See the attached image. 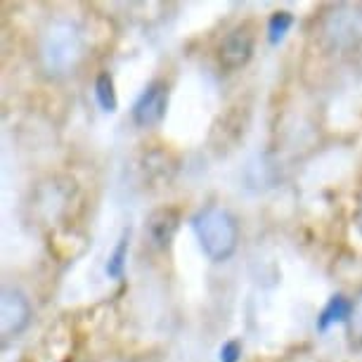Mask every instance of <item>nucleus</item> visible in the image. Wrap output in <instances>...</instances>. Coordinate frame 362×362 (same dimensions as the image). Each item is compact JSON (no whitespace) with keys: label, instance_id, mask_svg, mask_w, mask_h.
Masks as SVG:
<instances>
[{"label":"nucleus","instance_id":"obj_3","mask_svg":"<svg viewBox=\"0 0 362 362\" xmlns=\"http://www.w3.org/2000/svg\"><path fill=\"white\" fill-rule=\"evenodd\" d=\"M320 38L334 52L353 50L362 43V8L360 5H334L320 19Z\"/></svg>","mask_w":362,"mask_h":362},{"label":"nucleus","instance_id":"obj_10","mask_svg":"<svg viewBox=\"0 0 362 362\" xmlns=\"http://www.w3.org/2000/svg\"><path fill=\"white\" fill-rule=\"evenodd\" d=\"M95 100L102 107V112H116L119 107V100H116V90H114V78L109 76L107 71H100L98 78H95Z\"/></svg>","mask_w":362,"mask_h":362},{"label":"nucleus","instance_id":"obj_4","mask_svg":"<svg viewBox=\"0 0 362 362\" xmlns=\"http://www.w3.org/2000/svg\"><path fill=\"white\" fill-rule=\"evenodd\" d=\"M31 322V300L24 291L5 286L0 293V334L3 339L19 337Z\"/></svg>","mask_w":362,"mask_h":362},{"label":"nucleus","instance_id":"obj_8","mask_svg":"<svg viewBox=\"0 0 362 362\" xmlns=\"http://www.w3.org/2000/svg\"><path fill=\"white\" fill-rule=\"evenodd\" d=\"M351 308H353L351 298H346L344 293H334V296L329 298V303H327L322 308V313L317 315V329L327 332L332 325L348 322V317H351Z\"/></svg>","mask_w":362,"mask_h":362},{"label":"nucleus","instance_id":"obj_1","mask_svg":"<svg viewBox=\"0 0 362 362\" xmlns=\"http://www.w3.org/2000/svg\"><path fill=\"white\" fill-rule=\"evenodd\" d=\"M192 225L197 242L204 256L214 263H225L239 247V223L221 204H209L192 216Z\"/></svg>","mask_w":362,"mask_h":362},{"label":"nucleus","instance_id":"obj_12","mask_svg":"<svg viewBox=\"0 0 362 362\" xmlns=\"http://www.w3.org/2000/svg\"><path fill=\"white\" fill-rule=\"evenodd\" d=\"M348 337L355 346H362V289L353 298L351 317H348Z\"/></svg>","mask_w":362,"mask_h":362},{"label":"nucleus","instance_id":"obj_11","mask_svg":"<svg viewBox=\"0 0 362 362\" xmlns=\"http://www.w3.org/2000/svg\"><path fill=\"white\" fill-rule=\"evenodd\" d=\"M293 26V15L286 10H277L275 15L270 17L268 22V40L272 45H277L279 40L286 36V31H289Z\"/></svg>","mask_w":362,"mask_h":362},{"label":"nucleus","instance_id":"obj_2","mask_svg":"<svg viewBox=\"0 0 362 362\" xmlns=\"http://www.w3.org/2000/svg\"><path fill=\"white\" fill-rule=\"evenodd\" d=\"M83 33L71 19H54L47 24L40 38V62H43V69L54 76H64L76 69L83 59Z\"/></svg>","mask_w":362,"mask_h":362},{"label":"nucleus","instance_id":"obj_5","mask_svg":"<svg viewBox=\"0 0 362 362\" xmlns=\"http://www.w3.org/2000/svg\"><path fill=\"white\" fill-rule=\"evenodd\" d=\"M166 107H168V86L163 81H152L138 102L133 105V121L135 126L140 128H152L156 124H161L163 116H166Z\"/></svg>","mask_w":362,"mask_h":362},{"label":"nucleus","instance_id":"obj_9","mask_svg":"<svg viewBox=\"0 0 362 362\" xmlns=\"http://www.w3.org/2000/svg\"><path fill=\"white\" fill-rule=\"evenodd\" d=\"M128 247H131V230H124L116 242L114 251L109 254V261H107V275L112 279H121L124 277V270H126V261H128Z\"/></svg>","mask_w":362,"mask_h":362},{"label":"nucleus","instance_id":"obj_13","mask_svg":"<svg viewBox=\"0 0 362 362\" xmlns=\"http://www.w3.org/2000/svg\"><path fill=\"white\" fill-rule=\"evenodd\" d=\"M221 362H239L242 360V344H239L237 339H230L225 341V344L221 346Z\"/></svg>","mask_w":362,"mask_h":362},{"label":"nucleus","instance_id":"obj_6","mask_svg":"<svg viewBox=\"0 0 362 362\" xmlns=\"http://www.w3.org/2000/svg\"><path fill=\"white\" fill-rule=\"evenodd\" d=\"M254 45H256V36L247 24L232 29L228 36L223 38L221 47H218L221 66L228 71L242 69V66L251 59V54H254Z\"/></svg>","mask_w":362,"mask_h":362},{"label":"nucleus","instance_id":"obj_7","mask_svg":"<svg viewBox=\"0 0 362 362\" xmlns=\"http://www.w3.org/2000/svg\"><path fill=\"white\" fill-rule=\"evenodd\" d=\"M177 225H180V214H177L175 209L163 206V209L152 211L145 225L149 242H152L156 249H166L170 244V239L175 237Z\"/></svg>","mask_w":362,"mask_h":362},{"label":"nucleus","instance_id":"obj_14","mask_svg":"<svg viewBox=\"0 0 362 362\" xmlns=\"http://www.w3.org/2000/svg\"><path fill=\"white\" fill-rule=\"evenodd\" d=\"M355 221H358V228L362 230V202H360V209H358V218H355Z\"/></svg>","mask_w":362,"mask_h":362}]
</instances>
